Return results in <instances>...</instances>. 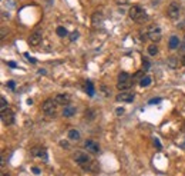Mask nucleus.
Returning <instances> with one entry per match:
<instances>
[{
	"instance_id": "nucleus-3",
	"label": "nucleus",
	"mask_w": 185,
	"mask_h": 176,
	"mask_svg": "<svg viewBox=\"0 0 185 176\" xmlns=\"http://www.w3.org/2000/svg\"><path fill=\"white\" fill-rule=\"evenodd\" d=\"M73 157H74V160H76V163H77V165H80L81 167H86L87 165H90V163L92 162L87 153H86V152H81V150H77V152L74 153Z\"/></svg>"
},
{
	"instance_id": "nucleus-15",
	"label": "nucleus",
	"mask_w": 185,
	"mask_h": 176,
	"mask_svg": "<svg viewBox=\"0 0 185 176\" xmlns=\"http://www.w3.org/2000/svg\"><path fill=\"white\" fill-rule=\"evenodd\" d=\"M61 114H63L64 118H71V116H74V114H76V107H74V106H71V105L64 106V109H63Z\"/></svg>"
},
{
	"instance_id": "nucleus-14",
	"label": "nucleus",
	"mask_w": 185,
	"mask_h": 176,
	"mask_svg": "<svg viewBox=\"0 0 185 176\" xmlns=\"http://www.w3.org/2000/svg\"><path fill=\"white\" fill-rule=\"evenodd\" d=\"M67 138H69V140H71V142H79L80 139H81V135H80V132L77 129H70L69 133H67Z\"/></svg>"
},
{
	"instance_id": "nucleus-21",
	"label": "nucleus",
	"mask_w": 185,
	"mask_h": 176,
	"mask_svg": "<svg viewBox=\"0 0 185 176\" xmlns=\"http://www.w3.org/2000/svg\"><path fill=\"white\" fill-rule=\"evenodd\" d=\"M157 53H158V48L155 46V43H153V44L148 46V55H150V56H155Z\"/></svg>"
},
{
	"instance_id": "nucleus-27",
	"label": "nucleus",
	"mask_w": 185,
	"mask_h": 176,
	"mask_svg": "<svg viewBox=\"0 0 185 176\" xmlns=\"http://www.w3.org/2000/svg\"><path fill=\"white\" fill-rule=\"evenodd\" d=\"M154 145H155L158 149H162V145H161V142H160V139H158V138L154 139Z\"/></svg>"
},
{
	"instance_id": "nucleus-32",
	"label": "nucleus",
	"mask_w": 185,
	"mask_h": 176,
	"mask_svg": "<svg viewBox=\"0 0 185 176\" xmlns=\"http://www.w3.org/2000/svg\"><path fill=\"white\" fill-rule=\"evenodd\" d=\"M24 56L27 57V59H29V60H30V62H32V63H36V60H34L33 57H30V55H29V53H24Z\"/></svg>"
},
{
	"instance_id": "nucleus-22",
	"label": "nucleus",
	"mask_w": 185,
	"mask_h": 176,
	"mask_svg": "<svg viewBox=\"0 0 185 176\" xmlns=\"http://www.w3.org/2000/svg\"><path fill=\"white\" fill-rule=\"evenodd\" d=\"M96 118V110H92V109H88V110H86V119H88V120H92Z\"/></svg>"
},
{
	"instance_id": "nucleus-10",
	"label": "nucleus",
	"mask_w": 185,
	"mask_h": 176,
	"mask_svg": "<svg viewBox=\"0 0 185 176\" xmlns=\"http://www.w3.org/2000/svg\"><path fill=\"white\" fill-rule=\"evenodd\" d=\"M103 22H104V14H103L101 10H97V12H94L92 13V17H91V23L94 27H98V26H101Z\"/></svg>"
},
{
	"instance_id": "nucleus-26",
	"label": "nucleus",
	"mask_w": 185,
	"mask_h": 176,
	"mask_svg": "<svg viewBox=\"0 0 185 176\" xmlns=\"http://www.w3.org/2000/svg\"><path fill=\"white\" fill-rule=\"evenodd\" d=\"M161 100H162L161 97H155V99H151L150 102H148V103H150V105H157V103H160Z\"/></svg>"
},
{
	"instance_id": "nucleus-20",
	"label": "nucleus",
	"mask_w": 185,
	"mask_h": 176,
	"mask_svg": "<svg viewBox=\"0 0 185 176\" xmlns=\"http://www.w3.org/2000/svg\"><path fill=\"white\" fill-rule=\"evenodd\" d=\"M56 33L59 34L60 37H67V36H69V32H67V29L63 27V26H59V27H57V30H56Z\"/></svg>"
},
{
	"instance_id": "nucleus-30",
	"label": "nucleus",
	"mask_w": 185,
	"mask_h": 176,
	"mask_svg": "<svg viewBox=\"0 0 185 176\" xmlns=\"http://www.w3.org/2000/svg\"><path fill=\"white\" fill-rule=\"evenodd\" d=\"M116 113L118 114V116H121V114L124 113V109H123V107H117V109H116Z\"/></svg>"
},
{
	"instance_id": "nucleus-16",
	"label": "nucleus",
	"mask_w": 185,
	"mask_h": 176,
	"mask_svg": "<svg viewBox=\"0 0 185 176\" xmlns=\"http://www.w3.org/2000/svg\"><path fill=\"white\" fill-rule=\"evenodd\" d=\"M180 39H178V36H171L170 37V40H168V48L171 49V50H175V49H178V46H180Z\"/></svg>"
},
{
	"instance_id": "nucleus-36",
	"label": "nucleus",
	"mask_w": 185,
	"mask_h": 176,
	"mask_svg": "<svg viewBox=\"0 0 185 176\" xmlns=\"http://www.w3.org/2000/svg\"><path fill=\"white\" fill-rule=\"evenodd\" d=\"M2 176H7V175H6V173H2Z\"/></svg>"
},
{
	"instance_id": "nucleus-35",
	"label": "nucleus",
	"mask_w": 185,
	"mask_h": 176,
	"mask_svg": "<svg viewBox=\"0 0 185 176\" xmlns=\"http://www.w3.org/2000/svg\"><path fill=\"white\" fill-rule=\"evenodd\" d=\"M182 65L185 66V56H182Z\"/></svg>"
},
{
	"instance_id": "nucleus-6",
	"label": "nucleus",
	"mask_w": 185,
	"mask_h": 176,
	"mask_svg": "<svg viewBox=\"0 0 185 176\" xmlns=\"http://www.w3.org/2000/svg\"><path fill=\"white\" fill-rule=\"evenodd\" d=\"M0 116H2V122H3V125H6V126L14 123V113L10 109L2 110V114H0Z\"/></svg>"
},
{
	"instance_id": "nucleus-34",
	"label": "nucleus",
	"mask_w": 185,
	"mask_h": 176,
	"mask_svg": "<svg viewBox=\"0 0 185 176\" xmlns=\"http://www.w3.org/2000/svg\"><path fill=\"white\" fill-rule=\"evenodd\" d=\"M27 105H33V100L32 99H27Z\"/></svg>"
},
{
	"instance_id": "nucleus-23",
	"label": "nucleus",
	"mask_w": 185,
	"mask_h": 176,
	"mask_svg": "<svg viewBox=\"0 0 185 176\" xmlns=\"http://www.w3.org/2000/svg\"><path fill=\"white\" fill-rule=\"evenodd\" d=\"M0 109H2V110L9 109V103H7V100H6L3 96L0 97Z\"/></svg>"
},
{
	"instance_id": "nucleus-11",
	"label": "nucleus",
	"mask_w": 185,
	"mask_h": 176,
	"mask_svg": "<svg viewBox=\"0 0 185 176\" xmlns=\"http://www.w3.org/2000/svg\"><path fill=\"white\" fill-rule=\"evenodd\" d=\"M116 100L117 102H123V103H130V102L134 100V93H131V92H123V93L116 96Z\"/></svg>"
},
{
	"instance_id": "nucleus-4",
	"label": "nucleus",
	"mask_w": 185,
	"mask_h": 176,
	"mask_svg": "<svg viewBox=\"0 0 185 176\" xmlns=\"http://www.w3.org/2000/svg\"><path fill=\"white\" fill-rule=\"evenodd\" d=\"M56 107H57V103H56V100H53V99H47L42 106L43 112H44L47 116H53V118L56 116Z\"/></svg>"
},
{
	"instance_id": "nucleus-2",
	"label": "nucleus",
	"mask_w": 185,
	"mask_h": 176,
	"mask_svg": "<svg viewBox=\"0 0 185 176\" xmlns=\"http://www.w3.org/2000/svg\"><path fill=\"white\" fill-rule=\"evenodd\" d=\"M133 85V82H131V76H130L127 72H121L120 75H118V83H117V89L118 90H127L130 89Z\"/></svg>"
},
{
	"instance_id": "nucleus-31",
	"label": "nucleus",
	"mask_w": 185,
	"mask_h": 176,
	"mask_svg": "<svg viewBox=\"0 0 185 176\" xmlns=\"http://www.w3.org/2000/svg\"><path fill=\"white\" fill-rule=\"evenodd\" d=\"M7 86H9L10 89H14V87H16V83H14V82H13V80H10V82H9V83H7Z\"/></svg>"
},
{
	"instance_id": "nucleus-5",
	"label": "nucleus",
	"mask_w": 185,
	"mask_h": 176,
	"mask_svg": "<svg viewBox=\"0 0 185 176\" xmlns=\"http://www.w3.org/2000/svg\"><path fill=\"white\" fill-rule=\"evenodd\" d=\"M147 34H148V39L154 43L160 42L162 37V32H161V29H160V26H151V27L148 29Z\"/></svg>"
},
{
	"instance_id": "nucleus-33",
	"label": "nucleus",
	"mask_w": 185,
	"mask_h": 176,
	"mask_svg": "<svg viewBox=\"0 0 185 176\" xmlns=\"http://www.w3.org/2000/svg\"><path fill=\"white\" fill-rule=\"evenodd\" d=\"M7 65H9L10 67H16V66H17V65H16L14 62H7Z\"/></svg>"
},
{
	"instance_id": "nucleus-25",
	"label": "nucleus",
	"mask_w": 185,
	"mask_h": 176,
	"mask_svg": "<svg viewBox=\"0 0 185 176\" xmlns=\"http://www.w3.org/2000/svg\"><path fill=\"white\" fill-rule=\"evenodd\" d=\"M141 70H144V72L150 70V62H148V60H144L143 62V69H141Z\"/></svg>"
},
{
	"instance_id": "nucleus-7",
	"label": "nucleus",
	"mask_w": 185,
	"mask_h": 176,
	"mask_svg": "<svg viewBox=\"0 0 185 176\" xmlns=\"http://www.w3.org/2000/svg\"><path fill=\"white\" fill-rule=\"evenodd\" d=\"M180 6L178 3H171V5L168 6V9H166V14H168V17L172 20H175L180 17Z\"/></svg>"
},
{
	"instance_id": "nucleus-24",
	"label": "nucleus",
	"mask_w": 185,
	"mask_h": 176,
	"mask_svg": "<svg viewBox=\"0 0 185 176\" xmlns=\"http://www.w3.org/2000/svg\"><path fill=\"white\" fill-rule=\"evenodd\" d=\"M77 39H79V32H73V33L70 34V40L71 42H76Z\"/></svg>"
},
{
	"instance_id": "nucleus-19",
	"label": "nucleus",
	"mask_w": 185,
	"mask_h": 176,
	"mask_svg": "<svg viewBox=\"0 0 185 176\" xmlns=\"http://www.w3.org/2000/svg\"><path fill=\"white\" fill-rule=\"evenodd\" d=\"M151 82H153V79L150 76H143L140 79V86L141 87H148V86L151 85Z\"/></svg>"
},
{
	"instance_id": "nucleus-29",
	"label": "nucleus",
	"mask_w": 185,
	"mask_h": 176,
	"mask_svg": "<svg viewBox=\"0 0 185 176\" xmlns=\"http://www.w3.org/2000/svg\"><path fill=\"white\" fill-rule=\"evenodd\" d=\"M32 171H33V173H34V175H40V173H42V172H40V169H39V167H32Z\"/></svg>"
},
{
	"instance_id": "nucleus-9",
	"label": "nucleus",
	"mask_w": 185,
	"mask_h": 176,
	"mask_svg": "<svg viewBox=\"0 0 185 176\" xmlns=\"http://www.w3.org/2000/svg\"><path fill=\"white\" fill-rule=\"evenodd\" d=\"M43 40V33H42V30H36L33 34H30V39H29V44L30 46H39L40 43H42Z\"/></svg>"
},
{
	"instance_id": "nucleus-13",
	"label": "nucleus",
	"mask_w": 185,
	"mask_h": 176,
	"mask_svg": "<svg viewBox=\"0 0 185 176\" xmlns=\"http://www.w3.org/2000/svg\"><path fill=\"white\" fill-rule=\"evenodd\" d=\"M54 100H56V103H57V105L67 106L70 103V95H67V93H60V95L56 96Z\"/></svg>"
},
{
	"instance_id": "nucleus-12",
	"label": "nucleus",
	"mask_w": 185,
	"mask_h": 176,
	"mask_svg": "<svg viewBox=\"0 0 185 176\" xmlns=\"http://www.w3.org/2000/svg\"><path fill=\"white\" fill-rule=\"evenodd\" d=\"M32 153H33V156L42 157L43 162H49V155H47V150L44 148H33Z\"/></svg>"
},
{
	"instance_id": "nucleus-1",
	"label": "nucleus",
	"mask_w": 185,
	"mask_h": 176,
	"mask_svg": "<svg viewBox=\"0 0 185 176\" xmlns=\"http://www.w3.org/2000/svg\"><path fill=\"white\" fill-rule=\"evenodd\" d=\"M128 16H130V19L137 22V23H143V22H145L148 19L147 13L140 6H131L128 10Z\"/></svg>"
},
{
	"instance_id": "nucleus-17",
	"label": "nucleus",
	"mask_w": 185,
	"mask_h": 176,
	"mask_svg": "<svg viewBox=\"0 0 185 176\" xmlns=\"http://www.w3.org/2000/svg\"><path fill=\"white\" fill-rule=\"evenodd\" d=\"M166 66L170 67V69H177L178 67V57L170 56L166 59Z\"/></svg>"
},
{
	"instance_id": "nucleus-37",
	"label": "nucleus",
	"mask_w": 185,
	"mask_h": 176,
	"mask_svg": "<svg viewBox=\"0 0 185 176\" xmlns=\"http://www.w3.org/2000/svg\"><path fill=\"white\" fill-rule=\"evenodd\" d=\"M184 48H185V37H184Z\"/></svg>"
},
{
	"instance_id": "nucleus-8",
	"label": "nucleus",
	"mask_w": 185,
	"mask_h": 176,
	"mask_svg": "<svg viewBox=\"0 0 185 176\" xmlns=\"http://www.w3.org/2000/svg\"><path fill=\"white\" fill-rule=\"evenodd\" d=\"M84 148L87 149V152L94 153V155L100 153V145H98L96 140H92V139H88V140L84 142Z\"/></svg>"
},
{
	"instance_id": "nucleus-28",
	"label": "nucleus",
	"mask_w": 185,
	"mask_h": 176,
	"mask_svg": "<svg viewBox=\"0 0 185 176\" xmlns=\"http://www.w3.org/2000/svg\"><path fill=\"white\" fill-rule=\"evenodd\" d=\"M60 146H61V148H66V149H69V148H70L69 142H64V140H61V142H60Z\"/></svg>"
},
{
	"instance_id": "nucleus-18",
	"label": "nucleus",
	"mask_w": 185,
	"mask_h": 176,
	"mask_svg": "<svg viewBox=\"0 0 185 176\" xmlns=\"http://www.w3.org/2000/svg\"><path fill=\"white\" fill-rule=\"evenodd\" d=\"M86 93L88 96H94V93H96V89H94V85H92L91 80L86 82Z\"/></svg>"
}]
</instances>
